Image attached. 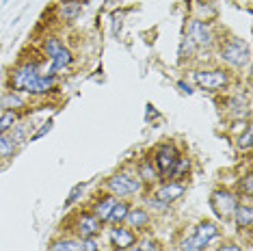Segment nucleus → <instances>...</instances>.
<instances>
[{
	"label": "nucleus",
	"instance_id": "nucleus-1",
	"mask_svg": "<svg viewBox=\"0 0 253 251\" xmlns=\"http://www.w3.org/2000/svg\"><path fill=\"white\" fill-rule=\"evenodd\" d=\"M221 236V230L214 221H201L193 227V234L180 243V251H206L212 241Z\"/></svg>",
	"mask_w": 253,
	"mask_h": 251
},
{
	"label": "nucleus",
	"instance_id": "nucleus-2",
	"mask_svg": "<svg viewBox=\"0 0 253 251\" xmlns=\"http://www.w3.org/2000/svg\"><path fill=\"white\" fill-rule=\"evenodd\" d=\"M42 70H39L37 61H24L22 65H18L9 76V87L11 91H24L28 95H35V87H37V78Z\"/></svg>",
	"mask_w": 253,
	"mask_h": 251
},
{
	"label": "nucleus",
	"instance_id": "nucleus-3",
	"mask_svg": "<svg viewBox=\"0 0 253 251\" xmlns=\"http://www.w3.org/2000/svg\"><path fill=\"white\" fill-rule=\"evenodd\" d=\"M106 191L115 197H130L143 191V182L134 169H122L106 180Z\"/></svg>",
	"mask_w": 253,
	"mask_h": 251
},
{
	"label": "nucleus",
	"instance_id": "nucleus-4",
	"mask_svg": "<svg viewBox=\"0 0 253 251\" xmlns=\"http://www.w3.org/2000/svg\"><path fill=\"white\" fill-rule=\"evenodd\" d=\"M193 83L204 91L218 93V91H225L229 84H232V76H229V72L223 70V67H208V70L193 72Z\"/></svg>",
	"mask_w": 253,
	"mask_h": 251
},
{
	"label": "nucleus",
	"instance_id": "nucleus-5",
	"mask_svg": "<svg viewBox=\"0 0 253 251\" xmlns=\"http://www.w3.org/2000/svg\"><path fill=\"white\" fill-rule=\"evenodd\" d=\"M218 56H221V61L225 65L234 67V70H240V67H245L249 63L251 52H249L247 42H243L240 37H227L221 43V48H218Z\"/></svg>",
	"mask_w": 253,
	"mask_h": 251
},
{
	"label": "nucleus",
	"instance_id": "nucleus-6",
	"mask_svg": "<svg viewBox=\"0 0 253 251\" xmlns=\"http://www.w3.org/2000/svg\"><path fill=\"white\" fill-rule=\"evenodd\" d=\"M177 158H180V152H177V147L173 143H163L156 147V152H154V158H152V165L154 169H156L158 178L163 180H169L171 171H173Z\"/></svg>",
	"mask_w": 253,
	"mask_h": 251
},
{
	"label": "nucleus",
	"instance_id": "nucleus-7",
	"mask_svg": "<svg viewBox=\"0 0 253 251\" xmlns=\"http://www.w3.org/2000/svg\"><path fill=\"white\" fill-rule=\"evenodd\" d=\"M240 204V197L236 193L227 191V188H216L214 193L210 195V208L221 221H227L232 219L236 206Z\"/></svg>",
	"mask_w": 253,
	"mask_h": 251
},
{
	"label": "nucleus",
	"instance_id": "nucleus-8",
	"mask_svg": "<svg viewBox=\"0 0 253 251\" xmlns=\"http://www.w3.org/2000/svg\"><path fill=\"white\" fill-rule=\"evenodd\" d=\"M186 42L193 45V48H199V50H208L214 45V33L208 22L204 20H197L193 18L186 26Z\"/></svg>",
	"mask_w": 253,
	"mask_h": 251
},
{
	"label": "nucleus",
	"instance_id": "nucleus-9",
	"mask_svg": "<svg viewBox=\"0 0 253 251\" xmlns=\"http://www.w3.org/2000/svg\"><path fill=\"white\" fill-rule=\"evenodd\" d=\"M108 241L115 251H128L132 245L136 243V234L130 230L128 225H113V230L108 232Z\"/></svg>",
	"mask_w": 253,
	"mask_h": 251
},
{
	"label": "nucleus",
	"instance_id": "nucleus-10",
	"mask_svg": "<svg viewBox=\"0 0 253 251\" xmlns=\"http://www.w3.org/2000/svg\"><path fill=\"white\" fill-rule=\"evenodd\" d=\"M100 227L102 223L95 219L91 212H84V214H78L76 216V223H74V234L78 236V241L83 238H93L100 234Z\"/></svg>",
	"mask_w": 253,
	"mask_h": 251
},
{
	"label": "nucleus",
	"instance_id": "nucleus-11",
	"mask_svg": "<svg viewBox=\"0 0 253 251\" xmlns=\"http://www.w3.org/2000/svg\"><path fill=\"white\" fill-rule=\"evenodd\" d=\"M182 195H184V184L182 182H165L163 186L156 188L154 199H158V202L165 204V206H171V204L177 202Z\"/></svg>",
	"mask_w": 253,
	"mask_h": 251
},
{
	"label": "nucleus",
	"instance_id": "nucleus-12",
	"mask_svg": "<svg viewBox=\"0 0 253 251\" xmlns=\"http://www.w3.org/2000/svg\"><path fill=\"white\" fill-rule=\"evenodd\" d=\"M48 59H50V70H48V72L56 76L59 72H65L67 67L72 65L74 54H72V50H70V48H65V43H63L54 54H50V56H48Z\"/></svg>",
	"mask_w": 253,
	"mask_h": 251
},
{
	"label": "nucleus",
	"instance_id": "nucleus-13",
	"mask_svg": "<svg viewBox=\"0 0 253 251\" xmlns=\"http://www.w3.org/2000/svg\"><path fill=\"white\" fill-rule=\"evenodd\" d=\"M232 219H234L236 227H240V230H251V225H253V208L249 206V202L238 204L236 210H234V214H232Z\"/></svg>",
	"mask_w": 253,
	"mask_h": 251
},
{
	"label": "nucleus",
	"instance_id": "nucleus-14",
	"mask_svg": "<svg viewBox=\"0 0 253 251\" xmlns=\"http://www.w3.org/2000/svg\"><path fill=\"white\" fill-rule=\"evenodd\" d=\"M115 202H117V197H115V195H104L102 199H97V202H95L91 214H93L100 223H104V221H108V216H111V210L115 206Z\"/></svg>",
	"mask_w": 253,
	"mask_h": 251
},
{
	"label": "nucleus",
	"instance_id": "nucleus-15",
	"mask_svg": "<svg viewBox=\"0 0 253 251\" xmlns=\"http://www.w3.org/2000/svg\"><path fill=\"white\" fill-rule=\"evenodd\" d=\"M124 223L128 225L130 230H141V227H145L149 223V212L145 208H130Z\"/></svg>",
	"mask_w": 253,
	"mask_h": 251
},
{
	"label": "nucleus",
	"instance_id": "nucleus-16",
	"mask_svg": "<svg viewBox=\"0 0 253 251\" xmlns=\"http://www.w3.org/2000/svg\"><path fill=\"white\" fill-rule=\"evenodd\" d=\"M80 11H83V2H80V0H63L59 4V15H61V20H65V22L76 20L80 15Z\"/></svg>",
	"mask_w": 253,
	"mask_h": 251
},
{
	"label": "nucleus",
	"instance_id": "nucleus-17",
	"mask_svg": "<svg viewBox=\"0 0 253 251\" xmlns=\"http://www.w3.org/2000/svg\"><path fill=\"white\" fill-rule=\"evenodd\" d=\"M0 106H2L4 111H20V108L26 106V102L18 91H4V95L0 98Z\"/></svg>",
	"mask_w": 253,
	"mask_h": 251
},
{
	"label": "nucleus",
	"instance_id": "nucleus-18",
	"mask_svg": "<svg viewBox=\"0 0 253 251\" xmlns=\"http://www.w3.org/2000/svg\"><path fill=\"white\" fill-rule=\"evenodd\" d=\"M136 175H139V180L141 182H145V184H152V182H156L158 180V173H156V169H154V165L152 161H147V158H143V161L136 165Z\"/></svg>",
	"mask_w": 253,
	"mask_h": 251
},
{
	"label": "nucleus",
	"instance_id": "nucleus-19",
	"mask_svg": "<svg viewBox=\"0 0 253 251\" xmlns=\"http://www.w3.org/2000/svg\"><path fill=\"white\" fill-rule=\"evenodd\" d=\"M48 251H80V241L72 236H61L50 243Z\"/></svg>",
	"mask_w": 253,
	"mask_h": 251
},
{
	"label": "nucleus",
	"instance_id": "nucleus-20",
	"mask_svg": "<svg viewBox=\"0 0 253 251\" xmlns=\"http://www.w3.org/2000/svg\"><path fill=\"white\" fill-rule=\"evenodd\" d=\"M56 87V76L50 72H42L37 78V87H35V95H45Z\"/></svg>",
	"mask_w": 253,
	"mask_h": 251
},
{
	"label": "nucleus",
	"instance_id": "nucleus-21",
	"mask_svg": "<svg viewBox=\"0 0 253 251\" xmlns=\"http://www.w3.org/2000/svg\"><path fill=\"white\" fill-rule=\"evenodd\" d=\"M128 251H163V245L152 236H143V238H136V243Z\"/></svg>",
	"mask_w": 253,
	"mask_h": 251
},
{
	"label": "nucleus",
	"instance_id": "nucleus-22",
	"mask_svg": "<svg viewBox=\"0 0 253 251\" xmlns=\"http://www.w3.org/2000/svg\"><path fill=\"white\" fill-rule=\"evenodd\" d=\"M15 147H18V143H15V139L9 132L0 134V161H7V158L13 156Z\"/></svg>",
	"mask_w": 253,
	"mask_h": 251
},
{
	"label": "nucleus",
	"instance_id": "nucleus-23",
	"mask_svg": "<svg viewBox=\"0 0 253 251\" xmlns=\"http://www.w3.org/2000/svg\"><path fill=\"white\" fill-rule=\"evenodd\" d=\"M130 210V204L128 202H115V206L111 210V216H108V221H111L113 225H119L126 221V214H128Z\"/></svg>",
	"mask_w": 253,
	"mask_h": 251
},
{
	"label": "nucleus",
	"instance_id": "nucleus-24",
	"mask_svg": "<svg viewBox=\"0 0 253 251\" xmlns=\"http://www.w3.org/2000/svg\"><path fill=\"white\" fill-rule=\"evenodd\" d=\"M18 111H4L2 115H0V134H7L11 130L15 128V124H18Z\"/></svg>",
	"mask_w": 253,
	"mask_h": 251
},
{
	"label": "nucleus",
	"instance_id": "nucleus-25",
	"mask_svg": "<svg viewBox=\"0 0 253 251\" xmlns=\"http://www.w3.org/2000/svg\"><path fill=\"white\" fill-rule=\"evenodd\" d=\"M238 193L245 195V199L249 202L251 195H253V175L251 173H245L243 178L238 180Z\"/></svg>",
	"mask_w": 253,
	"mask_h": 251
},
{
	"label": "nucleus",
	"instance_id": "nucleus-26",
	"mask_svg": "<svg viewBox=\"0 0 253 251\" xmlns=\"http://www.w3.org/2000/svg\"><path fill=\"white\" fill-rule=\"evenodd\" d=\"M236 145H238L240 150H251V145H253V130H251V126H247L243 132L236 136Z\"/></svg>",
	"mask_w": 253,
	"mask_h": 251
},
{
	"label": "nucleus",
	"instance_id": "nucleus-27",
	"mask_svg": "<svg viewBox=\"0 0 253 251\" xmlns=\"http://www.w3.org/2000/svg\"><path fill=\"white\" fill-rule=\"evenodd\" d=\"M83 193H84V184H76V186H74L72 193H70V197L65 199V208H72L74 204H76L78 199L83 197Z\"/></svg>",
	"mask_w": 253,
	"mask_h": 251
},
{
	"label": "nucleus",
	"instance_id": "nucleus-28",
	"mask_svg": "<svg viewBox=\"0 0 253 251\" xmlns=\"http://www.w3.org/2000/svg\"><path fill=\"white\" fill-rule=\"evenodd\" d=\"M80 251H100V243H97V238H83L80 241Z\"/></svg>",
	"mask_w": 253,
	"mask_h": 251
},
{
	"label": "nucleus",
	"instance_id": "nucleus-29",
	"mask_svg": "<svg viewBox=\"0 0 253 251\" xmlns=\"http://www.w3.org/2000/svg\"><path fill=\"white\" fill-rule=\"evenodd\" d=\"M50 130H52V119H48V122H45V124H42V128H39L37 132L31 136V141H37V139H42V136H43V134H48Z\"/></svg>",
	"mask_w": 253,
	"mask_h": 251
},
{
	"label": "nucleus",
	"instance_id": "nucleus-30",
	"mask_svg": "<svg viewBox=\"0 0 253 251\" xmlns=\"http://www.w3.org/2000/svg\"><path fill=\"white\" fill-rule=\"evenodd\" d=\"M218 251H245V249L240 247L238 243H225V245H223V247L218 249Z\"/></svg>",
	"mask_w": 253,
	"mask_h": 251
},
{
	"label": "nucleus",
	"instance_id": "nucleus-31",
	"mask_svg": "<svg viewBox=\"0 0 253 251\" xmlns=\"http://www.w3.org/2000/svg\"><path fill=\"white\" fill-rule=\"evenodd\" d=\"M177 89H182V93H186V95H191V93H193V87H191L188 83H184V81L177 83Z\"/></svg>",
	"mask_w": 253,
	"mask_h": 251
},
{
	"label": "nucleus",
	"instance_id": "nucleus-32",
	"mask_svg": "<svg viewBox=\"0 0 253 251\" xmlns=\"http://www.w3.org/2000/svg\"><path fill=\"white\" fill-rule=\"evenodd\" d=\"M206 251H208V249H206ZM216 251H218V249H216Z\"/></svg>",
	"mask_w": 253,
	"mask_h": 251
}]
</instances>
